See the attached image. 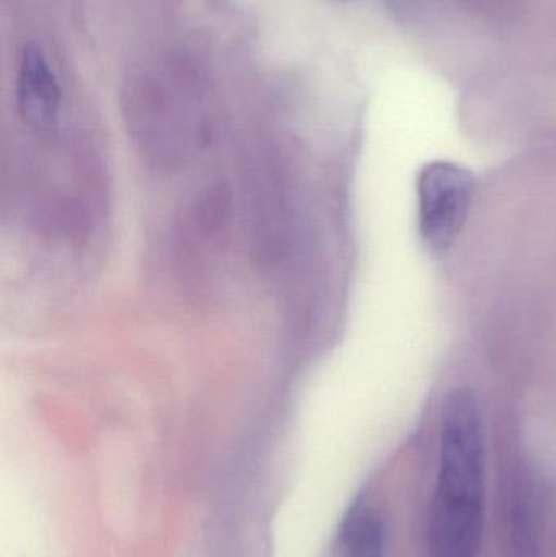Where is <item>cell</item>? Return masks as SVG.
I'll return each instance as SVG.
<instances>
[{"mask_svg":"<svg viewBox=\"0 0 556 557\" xmlns=\"http://www.w3.org/2000/svg\"><path fill=\"white\" fill-rule=\"evenodd\" d=\"M475 195L472 173L453 162H431L418 176V224L424 244L446 251L464 227Z\"/></svg>","mask_w":556,"mask_h":557,"instance_id":"cell-2","label":"cell"},{"mask_svg":"<svg viewBox=\"0 0 556 557\" xmlns=\"http://www.w3.org/2000/svg\"><path fill=\"white\" fill-rule=\"evenodd\" d=\"M485 432L469 389L447 396L441 418L440 471L428 527L430 557H479L485 527Z\"/></svg>","mask_w":556,"mask_h":557,"instance_id":"cell-1","label":"cell"},{"mask_svg":"<svg viewBox=\"0 0 556 557\" xmlns=\"http://www.w3.org/2000/svg\"><path fill=\"white\" fill-rule=\"evenodd\" d=\"M385 532L379 513L358 500L339 530V557H384Z\"/></svg>","mask_w":556,"mask_h":557,"instance_id":"cell-4","label":"cell"},{"mask_svg":"<svg viewBox=\"0 0 556 557\" xmlns=\"http://www.w3.org/2000/svg\"><path fill=\"white\" fill-rule=\"evenodd\" d=\"M16 110L22 123L33 133L49 134L58 127L61 85L48 55L35 42H26L20 52Z\"/></svg>","mask_w":556,"mask_h":557,"instance_id":"cell-3","label":"cell"}]
</instances>
